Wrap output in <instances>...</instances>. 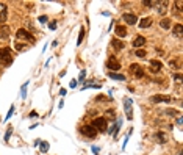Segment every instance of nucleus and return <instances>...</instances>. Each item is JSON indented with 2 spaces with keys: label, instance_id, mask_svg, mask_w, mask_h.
Here are the masks:
<instances>
[{
  "label": "nucleus",
  "instance_id": "nucleus-1",
  "mask_svg": "<svg viewBox=\"0 0 183 155\" xmlns=\"http://www.w3.org/2000/svg\"><path fill=\"white\" fill-rule=\"evenodd\" d=\"M0 61L5 66H10L13 63V50L10 47H2L0 49Z\"/></svg>",
  "mask_w": 183,
  "mask_h": 155
},
{
  "label": "nucleus",
  "instance_id": "nucleus-2",
  "mask_svg": "<svg viewBox=\"0 0 183 155\" xmlns=\"http://www.w3.org/2000/svg\"><path fill=\"white\" fill-rule=\"evenodd\" d=\"M91 125H93L97 132H107L108 121L105 119V117H95V119L93 121V124H91Z\"/></svg>",
  "mask_w": 183,
  "mask_h": 155
},
{
  "label": "nucleus",
  "instance_id": "nucleus-3",
  "mask_svg": "<svg viewBox=\"0 0 183 155\" xmlns=\"http://www.w3.org/2000/svg\"><path fill=\"white\" fill-rule=\"evenodd\" d=\"M16 38L17 39H22V41H28V42H33V41H35L33 35H30L25 28H19V30H17L16 31Z\"/></svg>",
  "mask_w": 183,
  "mask_h": 155
},
{
  "label": "nucleus",
  "instance_id": "nucleus-4",
  "mask_svg": "<svg viewBox=\"0 0 183 155\" xmlns=\"http://www.w3.org/2000/svg\"><path fill=\"white\" fill-rule=\"evenodd\" d=\"M80 132H81L85 136H88V138H95V136H97V130H95L93 125H85V127H81Z\"/></svg>",
  "mask_w": 183,
  "mask_h": 155
},
{
  "label": "nucleus",
  "instance_id": "nucleus-5",
  "mask_svg": "<svg viewBox=\"0 0 183 155\" xmlns=\"http://www.w3.org/2000/svg\"><path fill=\"white\" fill-rule=\"evenodd\" d=\"M107 67L111 72H114V71H119L121 69V64H119V61L116 60V57H110V60L107 61Z\"/></svg>",
  "mask_w": 183,
  "mask_h": 155
},
{
  "label": "nucleus",
  "instance_id": "nucleus-6",
  "mask_svg": "<svg viewBox=\"0 0 183 155\" xmlns=\"http://www.w3.org/2000/svg\"><path fill=\"white\" fill-rule=\"evenodd\" d=\"M122 19H124L125 24L129 25H135L136 22H138V17H136L135 14H131V13H125V14H122Z\"/></svg>",
  "mask_w": 183,
  "mask_h": 155
},
{
  "label": "nucleus",
  "instance_id": "nucleus-7",
  "mask_svg": "<svg viewBox=\"0 0 183 155\" xmlns=\"http://www.w3.org/2000/svg\"><path fill=\"white\" fill-rule=\"evenodd\" d=\"M149 64H150V72H160L163 69V63L160 60H150Z\"/></svg>",
  "mask_w": 183,
  "mask_h": 155
},
{
  "label": "nucleus",
  "instance_id": "nucleus-8",
  "mask_svg": "<svg viewBox=\"0 0 183 155\" xmlns=\"http://www.w3.org/2000/svg\"><path fill=\"white\" fill-rule=\"evenodd\" d=\"M8 19V6L5 3H0V24H5Z\"/></svg>",
  "mask_w": 183,
  "mask_h": 155
},
{
  "label": "nucleus",
  "instance_id": "nucleus-9",
  "mask_svg": "<svg viewBox=\"0 0 183 155\" xmlns=\"http://www.w3.org/2000/svg\"><path fill=\"white\" fill-rule=\"evenodd\" d=\"M130 69H131V72L135 74L136 79H143V77H144V69H143L139 64H131Z\"/></svg>",
  "mask_w": 183,
  "mask_h": 155
},
{
  "label": "nucleus",
  "instance_id": "nucleus-10",
  "mask_svg": "<svg viewBox=\"0 0 183 155\" xmlns=\"http://www.w3.org/2000/svg\"><path fill=\"white\" fill-rule=\"evenodd\" d=\"M125 113H127V119L131 121L133 119V113H131V100L125 99Z\"/></svg>",
  "mask_w": 183,
  "mask_h": 155
},
{
  "label": "nucleus",
  "instance_id": "nucleus-11",
  "mask_svg": "<svg viewBox=\"0 0 183 155\" xmlns=\"http://www.w3.org/2000/svg\"><path fill=\"white\" fill-rule=\"evenodd\" d=\"M150 100H152V102H155V103H157V102H166V103H169V102H171V97H169V96L158 94V96H153Z\"/></svg>",
  "mask_w": 183,
  "mask_h": 155
},
{
  "label": "nucleus",
  "instance_id": "nucleus-12",
  "mask_svg": "<svg viewBox=\"0 0 183 155\" xmlns=\"http://www.w3.org/2000/svg\"><path fill=\"white\" fill-rule=\"evenodd\" d=\"M144 44H146V38H144V36H136V38L133 39V47L135 49H141Z\"/></svg>",
  "mask_w": 183,
  "mask_h": 155
},
{
  "label": "nucleus",
  "instance_id": "nucleus-13",
  "mask_svg": "<svg viewBox=\"0 0 183 155\" xmlns=\"http://www.w3.org/2000/svg\"><path fill=\"white\" fill-rule=\"evenodd\" d=\"M127 27H124V25H116V35L119 36V38H125L127 36Z\"/></svg>",
  "mask_w": 183,
  "mask_h": 155
},
{
  "label": "nucleus",
  "instance_id": "nucleus-14",
  "mask_svg": "<svg viewBox=\"0 0 183 155\" xmlns=\"http://www.w3.org/2000/svg\"><path fill=\"white\" fill-rule=\"evenodd\" d=\"M111 45H113L114 50H122V49H124V42H122L121 39H117V38L111 39Z\"/></svg>",
  "mask_w": 183,
  "mask_h": 155
},
{
  "label": "nucleus",
  "instance_id": "nucleus-15",
  "mask_svg": "<svg viewBox=\"0 0 183 155\" xmlns=\"http://www.w3.org/2000/svg\"><path fill=\"white\" fill-rule=\"evenodd\" d=\"M152 24V17H143V19L139 21V27L141 28H146V27H149Z\"/></svg>",
  "mask_w": 183,
  "mask_h": 155
},
{
  "label": "nucleus",
  "instance_id": "nucleus-16",
  "mask_svg": "<svg viewBox=\"0 0 183 155\" xmlns=\"http://www.w3.org/2000/svg\"><path fill=\"white\" fill-rule=\"evenodd\" d=\"M108 75H110V79H114V80H122V81L125 80V75H124V74H116V72H108Z\"/></svg>",
  "mask_w": 183,
  "mask_h": 155
},
{
  "label": "nucleus",
  "instance_id": "nucleus-17",
  "mask_svg": "<svg viewBox=\"0 0 183 155\" xmlns=\"http://www.w3.org/2000/svg\"><path fill=\"white\" fill-rule=\"evenodd\" d=\"M174 35H177V36H182V31H183V25L182 24H175L174 25Z\"/></svg>",
  "mask_w": 183,
  "mask_h": 155
},
{
  "label": "nucleus",
  "instance_id": "nucleus-18",
  "mask_svg": "<svg viewBox=\"0 0 183 155\" xmlns=\"http://www.w3.org/2000/svg\"><path fill=\"white\" fill-rule=\"evenodd\" d=\"M160 25H161L164 30H169V28H171V19H161Z\"/></svg>",
  "mask_w": 183,
  "mask_h": 155
},
{
  "label": "nucleus",
  "instance_id": "nucleus-19",
  "mask_svg": "<svg viewBox=\"0 0 183 155\" xmlns=\"http://www.w3.org/2000/svg\"><path fill=\"white\" fill-rule=\"evenodd\" d=\"M8 36H10V28L5 25V27H2V33H0V38H3V39H6Z\"/></svg>",
  "mask_w": 183,
  "mask_h": 155
},
{
  "label": "nucleus",
  "instance_id": "nucleus-20",
  "mask_svg": "<svg viewBox=\"0 0 183 155\" xmlns=\"http://www.w3.org/2000/svg\"><path fill=\"white\" fill-rule=\"evenodd\" d=\"M83 38H85V27H81L80 28V35H78V41H77V45H80L83 42Z\"/></svg>",
  "mask_w": 183,
  "mask_h": 155
},
{
  "label": "nucleus",
  "instance_id": "nucleus-21",
  "mask_svg": "<svg viewBox=\"0 0 183 155\" xmlns=\"http://www.w3.org/2000/svg\"><path fill=\"white\" fill-rule=\"evenodd\" d=\"M157 138L161 141V143H166V136H164L163 132H158V133H157Z\"/></svg>",
  "mask_w": 183,
  "mask_h": 155
},
{
  "label": "nucleus",
  "instance_id": "nucleus-22",
  "mask_svg": "<svg viewBox=\"0 0 183 155\" xmlns=\"http://www.w3.org/2000/svg\"><path fill=\"white\" fill-rule=\"evenodd\" d=\"M166 5H167V2H163V3H161V6H158V13L164 14V11H166Z\"/></svg>",
  "mask_w": 183,
  "mask_h": 155
},
{
  "label": "nucleus",
  "instance_id": "nucleus-23",
  "mask_svg": "<svg viewBox=\"0 0 183 155\" xmlns=\"http://www.w3.org/2000/svg\"><path fill=\"white\" fill-rule=\"evenodd\" d=\"M143 3H144L146 6H149V8H150V6H153V5H158L160 2H150V0H144Z\"/></svg>",
  "mask_w": 183,
  "mask_h": 155
},
{
  "label": "nucleus",
  "instance_id": "nucleus-24",
  "mask_svg": "<svg viewBox=\"0 0 183 155\" xmlns=\"http://www.w3.org/2000/svg\"><path fill=\"white\" fill-rule=\"evenodd\" d=\"M136 57H139V58H144V57H146V50H143V49H138V50H136Z\"/></svg>",
  "mask_w": 183,
  "mask_h": 155
},
{
  "label": "nucleus",
  "instance_id": "nucleus-25",
  "mask_svg": "<svg viewBox=\"0 0 183 155\" xmlns=\"http://www.w3.org/2000/svg\"><path fill=\"white\" fill-rule=\"evenodd\" d=\"M47 150H49V144L45 143V141L41 143V152H47Z\"/></svg>",
  "mask_w": 183,
  "mask_h": 155
},
{
  "label": "nucleus",
  "instance_id": "nucleus-26",
  "mask_svg": "<svg viewBox=\"0 0 183 155\" xmlns=\"http://www.w3.org/2000/svg\"><path fill=\"white\" fill-rule=\"evenodd\" d=\"M182 5H183L182 2H175V13H180L182 11Z\"/></svg>",
  "mask_w": 183,
  "mask_h": 155
},
{
  "label": "nucleus",
  "instance_id": "nucleus-27",
  "mask_svg": "<svg viewBox=\"0 0 183 155\" xmlns=\"http://www.w3.org/2000/svg\"><path fill=\"white\" fill-rule=\"evenodd\" d=\"M11 132H13V129H11V127H8V130H6V135H5V141H8V139H10V136H11Z\"/></svg>",
  "mask_w": 183,
  "mask_h": 155
},
{
  "label": "nucleus",
  "instance_id": "nucleus-28",
  "mask_svg": "<svg viewBox=\"0 0 183 155\" xmlns=\"http://www.w3.org/2000/svg\"><path fill=\"white\" fill-rule=\"evenodd\" d=\"M49 27H50V30H55V28H57V22H55V21H52V22L49 24Z\"/></svg>",
  "mask_w": 183,
  "mask_h": 155
},
{
  "label": "nucleus",
  "instance_id": "nucleus-29",
  "mask_svg": "<svg viewBox=\"0 0 183 155\" xmlns=\"http://www.w3.org/2000/svg\"><path fill=\"white\" fill-rule=\"evenodd\" d=\"M16 49H17V50H19V52H20V50H25L27 47H25V45H22V44H17V45H16Z\"/></svg>",
  "mask_w": 183,
  "mask_h": 155
},
{
  "label": "nucleus",
  "instance_id": "nucleus-30",
  "mask_svg": "<svg viewBox=\"0 0 183 155\" xmlns=\"http://www.w3.org/2000/svg\"><path fill=\"white\" fill-rule=\"evenodd\" d=\"M39 22H41V24H45V22H47V17H45V16H41V17H39Z\"/></svg>",
  "mask_w": 183,
  "mask_h": 155
},
{
  "label": "nucleus",
  "instance_id": "nucleus-31",
  "mask_svg": "<svg viewBox=\"0 0 183 155\" xmlns=\"http://www.w3.org/2000/svg\"><path fill=\"white\" fill-rule=\"evenodd\" d=\"M85 75H86V72H85V71H81V74H80V79H78V81H81V80H83V79H85Z\"/></svg>",
  "mask_w": 183,
  "mask_h": 155
},
{
  "label": "nucleus",
  "instance_id": "nucleus-32",
  "mask_svg": "<svg viewBox=\"0 0 183 155\" xmlns=\"http://www.w3.org/2000/svg\"><path fill=\"white\" fill-rule=\"evenodd\" d=\"M169 66H171V67H175V69H177V63H175V61H171V63H169Z\"/></svg>",
  "mask_w": 183,
  "mask_h": 155
},
{
  "label": "nucleus",
  "instance_id": "nucleus-33",
  "mask_svg": "<svg viewBox=\"0 0 183 155\" xmlns=\"http://www.w3.org/2000/svg\"><path fill=\"white\" fill-rule=\"evenodd\" d=\"M75 86H77V80H72L71 81V88H75Z\"/></svg>",
  "mask_w": 183,
  "mask_h": 155
},
{
  "label": "nucleus",
  "instance_id": "nucleus-34",
  "mask_svg": "<svg viewBox=\"0 0 183 155\" xmlns=\"http://www.w3.org/2000/svg\"><path fill=\"white\" fill-rule=\"evenodd\" d=\"M30 116L31 117H36V116H38V113H36V111H30Z\"/></svg>",
  "mask_w": 183,
  "mask_h": 155
},
{
  "label": "nucleus",
  "instance_id": "nucleus-35",
  "mask_svg": "<svg viewBox=\"0 0 183 155\" xmlns=\"http://www.w3.org/2000/svg\"><path fill=\"white\" fill-rule=\"evenodd\" d=\"M174 77H175V80H178V81H180V80H182V75H180V74H175V75H174Z\"/></svg>",
  "mask_w": 183,
  "mask_h": 155
}]
</instances>
